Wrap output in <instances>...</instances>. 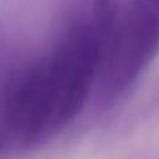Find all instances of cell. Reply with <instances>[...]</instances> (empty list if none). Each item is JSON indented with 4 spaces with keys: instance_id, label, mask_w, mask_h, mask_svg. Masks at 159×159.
Instances as JSON below:
<instances>
[{
    "instance_id": "277c9868",
    "label": "cell",
    "mask_w": 159,
    "mask_h": 159,
    "mask_svg": "<svg viewBox=\"0 0 159 159\" xmlns=\"http://www.w3.org/2000/svg\"><path fill=\"white\" fill-rule=\"evenodd\" d=\"M1 147H2V137L0 135V150H1Z\"/></svg>"
},
{
    "instance_id": "3957f363",
    "label": "cell",
    "mask_w": 159,
    "mask_h": 159,
    "mask_svg": "<svg viewBox=\"0 0 159 159\" xmlns=\"http://www.w3.org/2000/svg\"><path fill=\"white\" fill-rule=\"evenodd\" d=\"M150 1H152V2L158 7V10H159V0H150Z\"/></svg>"
},
{
    "instance_id": "7a4b0ae2",
    "label": "cell",
    "mask_w": 159,
    "mask_h": 159,
    "mask_svg": "<svg viewBox=\"0 0 159 159\" xmlns=\"http://www.w3.org/2000/svg\"><path fill=\"white\" fill-rule=\"evenodd\" d=\"M122 9L119 0H93V24L99 48L107 43L113 36Z\"/></svg>"
},
{
    "instance_id": "6da1fadb",
    "label": "cell",
    "mask_w": 159,
    "mask_h": 159,
    "mask_svg": "<svg viewBox=\"0 0 159 159\" xmlns=\"http://www.w3.org/2000/svg\"><path fill=\"white\" fill-rule=\"evenodd\" d=\"M159 51V10L150 0H129L111 40L99 48L97 101L109 104L143 73Z\"/></svg>"
}]
</instances>
